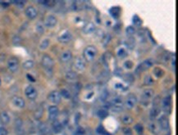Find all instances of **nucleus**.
<instances>
[{"label": "nucleus", "mask_w": 178, "mask_h": 135, "mask_svg": "<svg viewBox=\"0 0 178 135\" xmlns=\"http://www.w3.org/2000/svg\"><path fill=\"white\" fill-rule=\"evenodd\" d=\"M77 78V75L74 71H68L66 74V79L69 81H74Z\"/></svg>", "instance_id": "obj_25"}, {"label": "nucleus", "mask_w": 178, "mask_h": 135, "mask_svg": "<svg viewBox=\"0 0 178 135\" xmlns=\"http://www.w3.org/2000/svg\"><path fill=\"white\" fill-rule=\"evenodd\" d=\"M85 133V130L82 129V128H78L77 130V135H84Z\"/></svg>", "instance_id": "obj_42"}, {"label": "nucleus", "mask_w": 178, "mask_h": 135, "mask_svg": "<svg viewBox=\"0 0 178 135\" xmlns=\"http://www.w3.org/2000/svg\"><path fill=\"white\" fill-rule=\"evenodd\" d=\"M126 35H133L135 32V30L133 26H128L126 30Z\"/></svg>", "instance_id": "obj_35"}, {"label": "nucleus", "mask_w": 178, "mask_h": 135, "mask_svg": "<svg viewBox=\"0 0 178 135\" xmlns=\"http://www.w3.org/2000/svg\"><path fill=\"white\" fill-rule=\"evenodd\" d=\"M41 64L44 67L46 70H51L53 66H54V62L53 58L49 56V55H44L42 57V60H41Z\"/></svg>", "instance_id": "obj_2"}, {"label": "nucleus", "mask_w": 178, "mask_h": 135, "mask_svg": "<svg viewBox=\"0 0 178 135\" xmlns=\"http://www.w3.org/2000/svg\"><path fill=\"white\" fill-rule=\"evenodd\" d=\"M34 66H35V62L31 60L26 61V62L22 64V67L25 70H30Z\"/></svg>", "instance_id": "obj_24"}, {"label": "nucleus", "mask_w": 178, "mask_h": 135, "mask_svg": "<svg viewBox=\"0 0 178 135\" xmlns=\"http://www.w3.org/2000/svg\"><path fill=\"white\" fill-rule=\"evenodd\" d=\"M26 16L28 17L30 20H34L35 18H36L37 15H38V12L36 10L35 8H34L32 6H29L25 11Z\"/></svg>", "instance_id": "obj_11"}, {"label": "nucleus", "mask_w": 178, "mask_h": 135, "mask_svg": "<svg viewBox=\"0 0 178 135\" xmlns=\"http://www.w3.org/2000/svg\"><path fill=\"white\" fill-rule=\"evenodd\" d=\"M13 3H14L17 5V7H18V8H22L23 7L25 6V4H26V2L25 1H15V2H13Z\"/></svg>", "instance_id": "obj_40"}, {"label": "nucleus", "mask_w": 178, "mask_h": 135, "mask_svg": "<svg viewBox=\"0 0 178 135\" xmlns=\"http://www.w3.org/2000/svg\"><path fill=\"white\" fill-rule=\"evenodd\" d=\"M49 39H44L42 42L40 43V44H39V48L41 49V50H45L48 47H49Z\"/></svg>", "instance_id": "obj_27"}, {"label": "nucleus", "mask_w": 178, "mask_h": 135, "mask_svg": "<svg viewBox=\"0 0 178 135\" xmlns=\"http://www.w3.org/2000/svg\"><path fill=\"white\" fill-rule=\"evenodd\" d=\"M162 106L164 108H167L171 106V104H172V98H171L170 97H166L162 100Z\"/></svg>", "instance_id": "obj_28"}, {"label": "nucleus", "mask_w": 178, "mask_h": 135, "mask_svg": "<svg viewBox=\"0 0 178 135\" xmlns=\"http://www.w3.org/2000/svg\"><path fill=\"white\" fill-rule=\"evenodd\" d=\"M142 96L145 99L149 100V99L152 98L154 96V91L152 89H145V90H144V92H143V93H142Z\"/></svg>", "instance_id": "obj_21"}, {"label": "nucleus", "mask_w": 178, "mask_h": 135, "mask_svg": "<svg viewBox=\"0 0 178 135\" xmlns=\"http://www.w3.org/2000/svg\"><path fill=\"white\" fill-rule=\"evenodd\" d=\"M108 112L106 109H100L99 111H98V116L99 118L101 119H104L108 116Z\"/></svg>", "instance_id": "obj_31"}, {"label": "nucleus", "mask_w": 178, "mask_h": 135, "mask_svg": "<svg viewBox=\"0 0 178 135\" xmlns=\"http://www.w3.org/2000/svg\"><path fill=\"white\" fill-rule=\"evenodd\" d=\"M134 129H135V131L138 134H142L143 132H144V127L141 124H136L135 126H134Z\"/></svg>", "instance_id": "obj_32"}, {"label": "nucleus", "mask_w": 178, "mask_h": 135, "mask_svg": "<svg viewBox=\"0 0 178 135\" xmlns=\"http://www.w3.org/2000/svg\"><path fill=\"white\" fill-rule=\"evenodd\" d=\"M43 113H44V111H43V108L42 107H39V109H37L35 112V118L39 120L43 116Z\"/></svg>", "instance_id": "obj_33"}, {"label": "nucleus", "mask_w": 178, "mask_h": 135, "mask_svg": "<svg viewBox=\"0 0 178 135\" xmlns=\"http://www.w3.org/2000/svg\"><path fill=\"white\" fill-rule=\"evenodd\" d=\"M7 66H8V70L12 72L15 73L18 71L19 68V62L18 60L15 57H11L8 60V63H7Z\"/></svg>", "instance_id": "obj_3"}, {"label": "nucleus", "mask_w": 178, "mask_h": 135, "mask_svg": "<svg viewBox=\"0 0 178 135\" xmlns=\"http://www.w3.org/2000/svg\"><path fill=\"white\" fill-rule=\"evenodd\" d=\"M94 30H95V25L92 22H89L83 28V31L85 34H92Z\"/></svg>", "instance_id": "obj_20"}, {"label": "nucleus", "mask_w": 178, "mask_h": 135, "mask_svg": "<svg viewBox=\"0 0 178 135\" xmlns=\"http://www.w3.org/2000/svg\"><path fill=\"white\" fill-rule=\"evenodd\" d=\"M15 131L18 135H23L24 134L23 121L21 119H17L15 120Z\"/></svg>", "instance_id": "obj_13"}, {"label": "nucleus", "mask_w": 178, "mask_h": 135, "mask_svg": "<svg viewBox=\"0 0 178 135\" xmlns=\"http://www.w3.org/2000/svg\"><path fill=\"white\" fill-rule=\"evenodd\" d=\"M59 93H60V95H61L62 98H63L65 99H70L71 98V93L67 89H62Z\"/></svg>", "instance_id": "obj_26"}, {"label": "nucleus", "mask_w": 178, "mask_h": 135, "mask_svg": "<svg viewBox=\"0 0 178 135\" xmlns=\"http://www.w3.org/2000/svg\"><path fill=\"white\" fill-rule=\"evenodd\" d=\"M145 84L146 85H150L153 84V79L150 76H146L145 79Z\"/></svg>", "instance_id": "obj_39"}, {"label": "nucleus", "mask_w": 178, "mask_h": 135, "mask_svg": "<svg viewBox=\"0 0 178 135\" xmlns=\"http://www.w3.org/2000/svg\"><path fill=\"white\" fill-rule=\"evenodd\" d=\"M122 133L124 135H133L132 133V130L128 127H125L122 129Z\"/></svg>", "instance_id": "obj_37"}, {"label": "nucleus", "mask_w": 178, "mask_h": 135, "mask_svg": "<svg viewBox=\"0 0 178 135\" xmlns=\"http://www.w3.org/2000/svg\"><path fill=\"white\" fill-rule=\"evenodd\" d=\"M159 126L160 128V129L166 131L169 129V121L167 119L166 116H161L159 120Z\"/></svg>", "instance_id": "obj_12"}, {"label": "nucleus", "mask_w": 178, "mask_h": 135, "mask_svg": "<svg viewBox=\"0 0 178 135\" xmlns=\"http://www.w3.org/2000/svg\"><path fill=\"white\" fill-rule=\"evenodd\" d=\"M49 119L51 120V121H56L58 116V114H59V110L58 106H50L49 107Z\"/></svg>", "instance_id": "obj_6"}, {"label": "nucleus", "mask_w": 178, "mask_h": 135, "mask_svg": "<svg viewBox=\"0 0 178 135\" xmlns=\"http://www.w3.org/2000/svg\"><path fill=\"white\" fill-rule=\"evenodd\" d=\"M12 102L13 105H14L15 106H17V108H23L25 106V105H26L25 100L22 98L17 97V96H15V97L12 98Z\"/></svg>", "instance_id": "obj_15"}, {"label": "nucleus", "mask_w": 178, "mask_h": 135, "mask_svg": "<svg viewBox=\"0 0 178 135\" xmlns=\"http://www.w3.org/2000/svg\"><path fill=\"white\" fill-rule=\"evenodd\" d=\"M121 121H122V123L124 125H129L132 124L133 118L131 116H129V115H124V116L121 117Z\"/></svg>", "instance_id": "obj_23"}, {"label": "nucleus", "mask_w": 178, "mask_h": 135, "mask_svg": "<svg viewBox=\"0 0 178 135\" xmlns=\"http://www.w3.org/2000/svg\"><path fill=\"white\" fill-rule=\"evenodd\" d=\"M72 39V35L70 31H65L58 37V40L61 43L67 44L68 42H70Z\"/></svg>", "instance_id": "obj_14"}, {"label": "nucleus", "mask_w": 178, "mask_h": 135, "mask_svg": "<svg viewBox=\"0 0 178 135\" xmlns=\"http://www.w3.org/2000/svg\"><path fill=\"white\" fill-rule=\"evenodd\" d=\"M8 134V131L3 127H1L0 128V135H7Z\"/></svg>", "instance_id": "obj_41"}, {"label": "nucleus", "mask_w": 178, "mask_h": 135, "mask_svg": "<svg viewBox=\"0 0 178 135\" xmlns=\"http://www.w3.org/2000/svg\"><path fill=\"white\" fill-rule=\"evenodd\" d=\"M123 101H122V98L121 97H117L115 98L113 102L111 103V106H113V111H116V112H119L122 110V107H123Z\"/></svg>", "instance_id": "obj_4"}, {"label": "nucleus", "mask_w": 178, "mask_h": 135, "mask_svg": "<svg viewBox=\"0 0 178 135\" xmlns=\"http://www.w3.org/2000/svg\"><path fill=\"white\" fill-rule=\"evenodd\" d=\"M63 126L61 122H59V121H54V123L53 125V129L54 133H60L62 130H63Z\"/></svg>", "instance_id": "obj_22"}, {"label": "nucleus", "mask_w": 178, "mask_h": 135, "mask_svg": "<svg viewBox=\"0 0 178 135\" xmlns=\"http://www.w3.org/2000/svg\"><path fill=\"white\" fill-rule=\"evenodd\" d=\"M160 113V109L158 107H154L153 108V109L150 111V116H151L152 118H155L157 117L159 115Z\"/></svg>", "instance_id": "obj_30"}, {"label": "nucleus", "mask_w": 178, "mask_h": 135, "mask_svg": "<svg viewBox=\"0 0 178 135\" xmlns=\"http://www.w3.org/2000/svg\"><path fill=\"white\" fill-rule=\"evenodd\" d=\"M154 60L152 58H149L147 60H145V62H144L142 64H140V68L141 71H145V70H147L149 68H150L151 66H154Z\"/></svg>", "instance_id": "obj_18"}, {"label": "nucleus", "mask_w": 178, "mask_h": 135, "mask_svg": "<svg viewBox=\"0 0 178 135\" xmlns=\"http://www.w3.org/2000/svg\"><path fill=\"white\" fill-rule=\"evenodd\" d=\"M108 95H109V93H108V90H106V89L103 90L102 93H100V96H99V99H100L101 102H105L108 98Z\"/></svg>", "instance_id": "obj_29"}, {"label": "nucleus", "mask_w": 178, "mask_h": 135, "mask_svg": "<svg viewBox=\"0 0 178 135\" xmlns=\"http://www.w3.org/2000/svg\"><path fill=\"white\" fill-rule=\"evenodd\" d=\"M133 23L135 26H140L141 24H142V21L137 16H135L133 17Z\"/></svg>", "instance_id": "obj_36"}, {"label": "nucleus", "mask_w": 178, "mask_h": 135, "mask_svg": "<svg viewBox=\"0 0 178 135\" xmlns=\"http://www.w3.org/2000/svg\"><path fill=\"white\" fill-rule=\"evenodd\" d=\"M118 57L122 58V57H124L126 55V50L124 48H120V50L118 52Z\"/></svg>", "instance_id": "obj_38"}, {"label": "nucleus", "mask_w": 178, "mask_h": 135, "mask_svg": "<svg viewBox=\"0 0 178 135\" xmlns=\"http://www.w3.org/2000/svg\"><path fill=\"white\" fill-rule=\"evenodd\" d=\"M36 31L39 33V34H43L44 32V25L41 24V23H38L36 25Z\"/></svg>", "instance_id": "obj_34"}, {"label": "nucleus", "mask_w": 178, "mask_h": 135, "mask_svg": "<svg viewBox=\"0 0 178 135\" xmlns=\"http://www.w3.org/2000/svg\"><path fill=\"white\" fill-rule=\"evenodd\" d=\"M148 128H149V131L151 132L153 134H154V135H159L160 133V132H161V129H160L159 125L157 123H155V122L149 123Z\"/></svg>", "instance_id": "obj_16"}, {"label": "nucleus", "mask_w": 178, "mask_h": 135, "mask_svg": "<svg viewBox=\"0 0 178 135\" xmlns=\"http://www.w3.org/2000/svg\"><path fill=\"white\" fill-rule=\"evenodd\" d=\"M1 84H2V82H1V79H0V86H1Z\"/></svg>", "instance_id": "obj_43"}, {"label": "nucleus", "mask_w": 178, "mask_h": 135, "mask_svg": "<svg viewBox=\"0 0 178 135\" xmlns=\"http://www.w3.org/2000/svg\"><path fill=\"white\" fill-rule=\"evenodd\" d=\"M25 94H26V96L27 97V98L30 99V100H35V99H36L37 95H38L36 89L32 85H29V86H27L26 88Z\"/></svg>", "instance_id": "obj_5"}, {"label": "nucleus", "mask_w": 178, "mask_h": 135, "mask_svg": "<svg viewBox=\"0 0 178 135\" xmlns=\"http://www.w3.org/2000/svg\"><path fill=\"white\" fill-rule=\"evenodd\" d=\"M10 120H11L10 116L7 111H2L0 113V121L2 122V124L8 125L10 123Z\"/></svg>", "instance_id": "obj_17"}, {"label": "nucleus", "mask_w": 178, "mask_h": 135, "mask_svg": "<svg viewBox=\"0 0 178 135\" xmlns=\"http://www.w3.org/2000/svg\"><path fill=\"white\" fill-rule=\"evenodd\" d=\"M48 99L53 104H58L61 102L62 97L58 91H52L48 96Z\"/></svg>", "instance_id": "obj_8"}, {"label": "nucleus", "mask_w": 178, "mask_h": 135, "mask_svg": "<svg viewBox=\"0 0 178 135\" xmlns=\"http://www.w3.org/2000/svg\"><path fill=\"white\" fill-rule=\"evenodd\" d=\"M58 23V20L56 17H54L53 15H49L45 19L44 21V25L47 28H53Z\"/></svg>", "instance_id": "obj_10"}, {"label": "nucleus", "mask_w": 178, "mask_h": 135, "mask_svg": "<svg viewBox=\"0 0 178 135\" xmlns=\"http://www.w3.org/2000/svg\"><path fill=\"white\" fill-rule=\"evenodd\" d=\"M72 53L71 51L67 50V51H64L63 53L61 54L60 56V59L63 62H67L72 59Z\"/></svg>", "instance_id": "obj_19"}, {"label": "nucleus", "mask_w": 178, "mask_h": 135, "mask_svg": "<svg viewBox=\"0 0 178 135\" xmlns=\"http://www.w3.org/2000/svg\"><path fill=\"white\" fill-rule=\"evenodd\" d=\"M137 103V98L134 94H130L127 96L126 101H125V105L128 108V109H132V108Z\"/></svg>", "instance_id": "obj_7"}, {"label": "nucleus", "mask_w": 178, "mask_h": 135, "mask_svg": "<svg viewBox=\"0 0 178 135\" xmlns=\"http://www.w3.org/2000/svg\"><path fill=\"white\" fill-rule=\"evenodd\" d=\"M74 67L77 71H83L85 68V61L84 57H77L74 62Z\"/></svg>", "instance_id": "obj_9"}, {"label": "nucleus", "mask_w": 178, "mask_h": 135, "mask_svg": "<svg viewBox=\"0 0 178 135\" xmlns=\"http://www.w3.org/2000/svg\"><path fill=\"white\" fill-rule=\"evenodd\" d=\"M97 54V49L94 46H88L84 50V59L88 62H92Z\"/></svg>", "instance_id": "obj_1"}]
</instances>
